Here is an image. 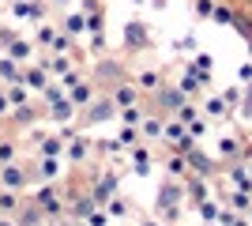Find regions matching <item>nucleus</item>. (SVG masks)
Listing matches in <instances>:
<instances>
[{
    "mask_svg": "<svg viewBox=\"0 0 252 226\" xmlns=\"http://www.w3.org/2000/svg\"><path fill=\"white\" fill-rule=\"evenodd\" d=\"M27 185H31V170H27L23 162H8V166H0V189L23 193Z\"/></svg>",
    "mask_w": 252,
    "mask_h": 226,
    "instance_id": "7ed1b4c3",
    "label": "nucleus"
},
{
    "mask_svg": "<svg viewBox=\"0 0 252 226\" xmlns=\"http://www.w3.org/2000/svg\"><path fill=\"white\" fill-rule=\"evenodd\" d=\"M162 129H166V121H162V117H143L139 136H143V140H162Z\"/></svg>",
    "mask_w": 252,
    "mask_h": 226,
    "instance_id": "4be33fe9",
    "label": "nucleus"
},
{
    "mask_svg": "<svg viewBox=\"0 0 252 226\" xmlns=\"http://www.w3.org/2000/svg\"><path fill=\"white\" fill-rule=\"evenodd\" d=\"M4 95H8L11 109H19V106H31V91H27L23 83H11V87H4Z\"/></svg>",
    "mask_w": 252,
    "mask_h": 226,
    "instance_id": "412c9836",
    "label": "nucleus"
},
{
    "mask_svg": "<svg viewBox=\"0 0 252 226\" xmlns=\"http://www.w3.org/2000/svg\"><path fill=\"white\" fill-rule=\"evenodd\" d=\"M34 45H38V49H53V42H57V38H61V27H57V23H49V19H42V23H34Z\"/></svg>",
    "mask_w": 252,
    "mask_h": 226,
    "instance_id": "9b49d317",
    "label": "nucleus"
},
{
    "mask_svg": "<svg viewBox=\"0 0 252 226\" xmlns=\"http://www.w3.org/2000/svg\"><path fill=\"white\" fill-rule=\"evenodd\" d=\"M203 113H207V117H222V113H226V102H222V98H211L207 106H203Z\"/></svg>",
    "mask_w": 252,
    "mask_h": 226,
    "instance_id": "2f4dec72",
    "label": "nucleus"
},
{
    "mask_svg": "<svg viewBox=\"0 0 252 226\" xmlns=\"http://www.w3.org/2000/svg\"><path fill=\"white\" fill-rule=\"evenodd\" d=\"M15 223H19V226H42V223H45V215H42V207L34 204V200H31V204L23 200V207L15 211Z\"/></svg>",
    "mask_w": 252,
    "mask_h": 226,
    "instance_id": "dca6fc26",
    "label": "nucleus"
},
{
    "mask_svg": "<svg viewBox=\"0 0 252 226\" xmlns=\"http://www.w3.org/2000/svg\"><path fill=\"white\" fill-rule=\"evenodd\" d=\"M49 117H53V121H61V125H72V117H75L72 98H61V102H53V106H49Z\"/></svg>",
    "mask_w": 252,
    "mask_h": 226,
    "instance_id": "6ab92c4d",
    "label": "nucleus"
},
{
    "mask_svg": "<svg viewBox=\"0 0 252 226\" xmlns=\"http://www.w3.org/2000/svg\"><path fill=\"white\" fill-rule=\"evenodd\" d=\"M45 4H53V8H68L72 0H45Z\"/></svg>",
    "mask_w": 252,
    "mask_h": 226,
    "instance_id": "4c0bfd02",
    "label": "nucleus"
},
{
    "mask_svg": "<svg viewBox=\"0 0 252 226\" xmlns=\"http://www.w3.org/2000/svg\"><path fill=\"white\" fill-rule=\"evenodd\" d=\"M113 117H117V106H113L109 95L94 98V102L87 106V125H105V121H113Z\"/></svg>",
    "mask_w": 252,
    "mask_h": 226,
    "instance_id": "0eeeda50",
    "label": "nucleus"
},
{
    "mask_svg": "<svg viewBox=\"0 0 252 226\" xmlns=\"http://www.w3.org/2000/svg\"><path fill=\"white\" fill-rule=\"evenodd\" d=\"M105 211H109V219H125L128 215V200H125V196H113V200H105Z\"/></svg>",
    "mask_w": 252,
    "mask_h": 226,
    "instance_id": "bb28decb",
    "label": "nucleus"
},
{
    "mask_svg": "<svg viewBox=\"0 0 252 226\" xmlns=\"http://www.w3.org/2000/svg\"><path fill=\"white\" fill-rule=\"evenodd\" d=\"M91 151H94V140L87 136V132H75L72 140L64 143V162H72V166H83L91 159Z\"/></svg>",
    "mask_w": 252,
    "mask_h": 226,
    "instance_id": "f03ea898",
    "label": "nucleus"
},
{
    "mask_svg": "<svg viewBox=\"0 0 252 226\" xmlns=\"http://www.w3.org/2000/svg\"><path fill=\"white\" fill-rule=\"evenodd\" d=\"M83 15H87V34H105V8L83 11Z\"/></svg>",
    "mask_w": 252,
    "mask_h": 226,
    "instance_id": "a878e982",
    "label": "nucleus"
},
{
    "mask_svg": "<svg viewBox=\"0 0 252 226\" xmlns=\"http://www.w3.org/2000/svg\"><path fill=\"white\" fill-rule=\"evenodd\" d=\"M38 65H42L45 72L53 75V79H64V75H68V72L75 68L68 53H42V61H38Z\"/></svg>",
    "mask_w": 252,
    "mask_h": 226,
    "instance_id": "6e6552de",
    "label": "nucleus"
},
{
    "mask_svg": "<svg viewBox=\"0 0 252 226\" xmlns=\"http://www.w3.org/2000/svg\"><path fill=\"white\" fill-rule=\"evenodd\" d=\"M4 53H8L15 65L27 68V65H34V53H38V45H34V38H27V34H15V38L8 42V49H4Z\"/></svg>",
    "mask_w": 252,
    "mask_h": 226,
    "instance_id": "20e7f679",
    "label": "nucleus"
},
{
    "mask_svg": "<svg viewBox=\"0 0 252 226\" xmlns=\"http://www.w3.org/2000/svg\"><path fill=\"white\" fill-rule=\"evenodd\" d=\"M233 151H237V140H233V136H222V140H219V155H226V159H230Z\"/></svg>",
    "mask_w": 252,
    "mask_h": 226,
    "instance_id": "473e14b6",
    "label": "nucleus"
},
{
    "mask_svg": "<svg viewBox=\"0 0 252 226\" xmlns=\"http://www.w3.org/2000/svg\"><path fill=\"white\" fill-rule=\"evenodd\" d=\"M0 83H4V87L23 83V65H15L8 53H0Z\"/></svg>",
    "mask_w": 252,
    "mask_h": 226,
    "instance_id": "2eb2a0df",
    "label": "nucleus"
},
{
    "mask_svg": "<svg viewBox=\"0 0 252 226\" xmlns=\"http://www.w3.org/2000/svg\"><path fill=\"white\" fill-rule=\"evenodd\" d=\"M128 166H132V170H136L139 177H143V173L151 170V151L143 147V143H136V147L128 151Z\"/></svg>",
    "mask_w": 252,
    "mask_h": 226,
    "instance_id": "f3484780",
    "label": "nucleus"
},
{
    "mask_svg": "<svg viewBox=\"0 0 252 226\" xmlns=\"http://www.w3.org/2000/svg\"><path fill=\"white\" fill-rule=\"evenodd\" d=\"M64 143L68 140H61L57 132H45L42 140H38V147H34V155L38 159H64Z\"/></svg>",
    "mask_w": 252,
    "mask_h": 226,
    "instance_id": "f8f14e48",
    "label": "nucleus"
},
{
    "mask_svg": "<svg viewBox=\"0 0 252 226\" xmlns=\"http://www.w3.org/2000/svg\"><path fill=\"white\" fill-rule=\"evenodd\" d=\"M169 173H185V162H181V159H169Z\"/></svg>",
    "mask_w": 252,
    "mask_h": 226,
    "instance_id": "c9c22d12",
    "label": "nucleus"
},
{
    "mask_svg": "<svg viewBox=\"0 0 252 226\" xmlns=\"http://www.w3.org/2000/svg\"><path fill=\"white\" fill-rule=\"evenodd\" d=\"M0 91H4V83H0Z\"/></svg>",
    "mask_w": 252,
    "mask_h": 226,
    "instance_id": "a19ab883",
    "label": "nucleus"
},
{
    "mask_svg": "<svg viewBox=\"0 0 252 226\" xmlns=\"http://www.w3.org/2000/svg\"><path fill=\"white\" fill-rule=\"evenodd\" d=\"M83 226H109V211H105V207H94V211L83 219Z\"/></svg>",
    "mask_w": 252,
    "mask_h": 226,
    "instance_id": "7c9ffc66",
    "label": "nucleus"
},
{
    "mask_svg": "<svg viewBox=\"0 0 252 226\" xmlns=\"http://www.w3.org/2000/svg\"><path fill=\"white\" fill-rule=\"evenodd\" d=\"M147 226H158V223H147Z\"/></svg>",
    "mask_w": 252,
    "mask_h": 226,
    "instance_id": "ea45409f",
    "label": "nucleus"
},
{
    "mask_svg": "<svg viewBox=\"0 0 252 226\" xmlns=\"http://www.w3.org/2000/svg\"><path fill=\"white\" fill-rule=\"evenodd\" d=\"M117 117H121V125H125V129H139L147 113H143L139 106H128V109H117Z\"/></svg>",
    "mask_w": 252,
    "mask_h": 226,
    "instance_id": "b1692460",
    "label": "nucleus"
},
{
    "mask_svg": "<svg viewBox=\"0 0 252 226\" xmlns=\"http://www.w3.org/2000/svg\"><path fill=\"white\" fill-rule=\"evenodd\" d=\"M158 102L166 109H181V91H173V87H162V95H158Z\"/></svg>",
    "mask_w": 252,
    "mask_h": 226,
    "instance_id": "c85d7f7f",
    "label": "nucleus"
},
{
    "mask_svg": "<svg viewBox=\"0 0 252 226\" xmlns=\"http://www.w3.org/2000/svg\"><path fill=\"white\" fill-rule=\"evenodd\" d=\"M98 49H105V34H91L87 38V53H98Z\"/></svg>",
    "mask_w": 252,
    "mask_h": 226,
    "instance_id": "72a5a7b5",
    "label": "nucleus"
},
{
    "mask_svg": "<svg viewBox=\"0 0 252 226\" xmlns=\"http://www.w3.org/2000/svg\"><path fill=\"white\" fill-rule=\"evenodd\" d=\"M68 98H72V106H75V109H87V106H91V102L98 98L94 79H87V75H83V79H79V83H75L72 91H68Z\"/></svg>",
    "mask_w": 252,
    "mask_h": 226,
    "instance_id": "1a4fd4ad",
    "label": "nucleus"
},
{
    "mask_svg": "<svg viewBox=\"0 0 252 226\" xmlns=\"http://www.w3.org/2000/svg\"><path fill=\"white\" fill-rule=\"evenodd\" d=\"M113 106L117 109H128V106H139V87L132 83V79H121V83L113 87Z\"/></svg>",
    "mask_w": 252,
    "mask_h": 226,
    "instance_id": "9d476101",
    "label": "nucleus"
},
{
    "mask_svg": "<svg viewBox=\"0 0 252 226\" xmlns=\"http://www.w3.org/2000/svg\"><path fill=\"white\" fill-rule=\"evenodd\" d=\"M8 162H19V136L15 132L0 136V166H8Z\"/></svg>",
    "mask_w": 252,
    "mask_h": 226,
    "instance_id": "a211bd4d",
    "label": "nucleus"
},
{
    "mask_svg": "<svg viewBox=\"0 0 252 226\" xmlns=\"http://www.w3.org/2000/svg\"><path fill=\"white\" fill-rule=\"evenodd\" d=\"M49 4L45 0H8V15L11 23H42Z\"/></svg>",
    "mask_w": 252,
    "mask_h": 226,
    "instance_id": "f257e3e1",
    "label": "nucleus"
},
{
    "mask_svg": "<svg viewBox=\"0 0 252 226\" xmlns=\"http://www.w3.org/2000/svg\"><path fill=\"white\" fill-rule=\"evenodd\" d=\"M11 113H15V109H11L8 95H4V91H0V121H11Z\"/></svg>",
    "mask_w": 252,
    "mask_h": 226,
    "instance_id": "f704fd0d",
    "label": "nucleus"
},
{
    "mask_svg": "<svg viewBox=\"0 0 252 226\" xmlns=\"http://www.w3.org/2000/svg\"><path fill=\"white\" fill-rule=\"evenodd\" d=\"M132 83H136L139 91H158V83H162V75H158L155 68H143V72H139L136 79H132Z\"/></svg>",
    "mask_w": 252,
    "mask_h": 226,
    "instance_id": "393cba45",
    "label": "nucleus"
},
{
    "mask_svg": "<svg viewBox=\"0 0 252 226\" xmlns=\"http://www.w3.org/2000/svg\"><path fill=\"white\" fill-rule=\"evenodd\" d=\"M132 4H143V0H132Z\"/></svg>",
    "mask_w": 252,
    "mask_h": 226,
    "instance_id": "58836bf2",
    "label": "nucleus"
},
{
    "mask_svg": "<svg viewBox=\"0 0 252 226\" xmlns=\"http://www.w3.org/2000/svg\"><path fill=\"white\" fill-rule=\"evenodd\" d=\"M125 42L132 45V49H139V45L147 42V31H143V23H139V19H132V23L125 27Z\"/></svg>",
    "mask_w": 252,
    "mask_h": 226,
    "instance_id": "5701e85b",
    "label": "nucleus"
},
{
    "mask_svg": "<svg viewBox=\"0 0 252 226\" xmlns=\"http://www.w3.org/2000/svg\"><path fill=\"white\" fill-rule=\"evenodd\" d=\"M0 226H19V223H15V215H0Z\"/></svg>",
    "mask_w": 252,
    "mask_h": 226,
    "instance_id": "e433bc0d",
    "label": "nucleus"
},
{
    "mask_svg": "<svg viewBox=\"0 0 252 226\" xmlns=\"http://www.w3.org/2000/svg\"><path fill=\"white\" fill-rule=\"evenodd\" d=\"M200 83H203V79H200L196 72H185V75H181V83H177V91H181V95H196V91H200Z\"/></svg>",
    "mask_w": 252,
    "mask_h": 226,
    "instance_id": "cd10ccee",
    "label": "nucleus"
},
{
    "mask_svg": "<svg viewBox=\"0 0 252 226\" xmlns=\"http://www.w3.org/2000/svg\"><path fill=\"white\" fill-rule=\"evenodd\" d=\"M23 207V193H11V189H0V215H15Z\"/></svg>",
    "mask_w": 252,
    "mask_h": 226,
    "instance_id": "aec40b11",
    "label": "nucleus"
},
{
    "mask_svg": "<svg viewBox=\"0 0 252 226\" xmlns=\"http://www.w3.org/2000/svg\"><path fill=\"white\" fill-rule=\"evenodd\" d=\"M61 31L68 34V38H75V42H79V38L87 34V15H83L79 8H75V11L68 8V11H64V19H61Z\"/></svg>",
    "mask_w": 252,
    "mask_h": 226,
    "instance_id": "ddd939ff",
    "label": "nucleus"
},
{
    "mask_svg": "<svg viewBox=\"0 0 252 226\" xmlns=\"http://www.w3.org/2000/svg\"><path fill=\"white\" fill-rule=\"evenodd\" d=\"M162 136H166V140H173V143H181V140H185V125H181V121H166Z\"/></svg>",
    "mask_w": 252,
    "mask_h": 226,
    "instance_id": "c756f323",
    "label": "nucleus"
},
{
    "mask_svg": "<svg viewBox=\"0 0 252 226\" xmlns=\"http://www.w3.org/2000/svg\"><path fill=\"white\" fill-rule=\"evenodd\" d=\"M49 83H53V75L45 72V68L38 65V61L23 68V87H27L31 95H42V91H45V87H49Z\"/></svg>",
    "mask_w": 252,
    "mask_h": 226,
    "instance_id": "423d86ee",
    "label": "nucleus"
},
{
    "mask_svg": "<svg viewBox=\"0 0 252 226\" xmlns=\"http://www.w3.org/2000/svg\"><path fill=\"white\" fill-rule=\"evenodd\" d=\"M38 121H42V109L31 102V106H19L15 113H11V129H15V132H27V129H34Z\"/></svg>",
    "mask_w": 252,
    "mask_h": 226,
    "instance_id": "4468645a",
    "label": "nucleus"
},
{
    "mask_svg": "<svg viewBox=\"0 0 252 226\" xmlns=\"http://www.w3.org/2000/svg\"><path fill=\"white\" fill-rule=\"evenodd\" d=\"M61 173H64V159H34L31 181H49V185H57V181H61Z\"/></svg>",
    "mask_w": 252,
    "mask_h": 226,
    "instance_id": "39448f33",
    "label": "nucleus"
}]
</instances>
